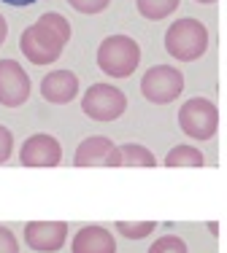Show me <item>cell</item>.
Masks as SVG:
<instances>
[{"label": "cell", "mask_w": 227, "mask_h": 253, "mask_svg": "<svg viewBox=\"0 0 227 253\" xmlns=\"http://www.w3.org/2000/svg\"><path fill=\"white\" fill-rule=\"evenodd\" d=\"M11 151H14V135H11L8 126L0 124V165L11 159Z\"/></svg>", "instance_id": "obj_19"}, {"label": "cell", "mask_w": 227, "mask_h": 253, "mask_svg": "<svg viewBox=\"0 0 227 253\" xmlns=\"http://www.w3.org/2000/svg\"><path fill=\"white\" fill-rule=\"evenodd\" d=\"M81 111L92 122H116L127 111V94L111 84H92L81 97Z\"/></svg>", "instance_id": "obj_5"}, {"label": "cell", "mask_w": 227, "mask_h": 253, "mask_svg": "<svg viewBox=\"0 0 227 253\" xmlns=\"http://www.w3.org/2000/svg\"><path fill=\"white\" fill-rule=\"evenodd\" d=\"M19 162L25 167H57L62 162V146L55 135H30L19 148Z\"/></svg>", "instance_id": "obj_9"}, {"label": "cell", "mask_w": 227, "mask_h": 253, "mask_svg": "<svg viewBox=\"0 0 227 253\" xmlns=\"http://www.w3.org/2000/svg\"><path fill=\"white\" fill-rule=\"evenodd\" d=\"M143 97L154 105H170L184 92V76L173 65H154L141 78Z\"/></svg>", "instance_id": "obj_6"}, {"label": "cell", "mask_w": 227, "mask_h": 253, "mask_svg": "<svg viewBox=\"0 0 227 253\" xmlns=\"http://www.w3.org/2000/svg\"><path fill=\"white\" fill-rule=\"evenodd\" d=\"M70 35H73L70 22L57 11H46L38 22L22 30L19 49L33 65H55L62 57V49L70 41Z\"/></svg>", "instance_id": "obj_1"}, {"label": "cell", "mask_w": 227, "mask_h": 253, "mask_svg": "<svg viewBox=\"0 0 227 253\" xmlns=\"http://www.w3.org/2000/svg\"><path fill=\"white\" fill-rule=\"evenodd\" d=\"M5 38H8V22H5L3 14H0V46L5 43Z\"/></svg>", "instance_id": "obj_21"}, {"label": "cell", "mask_w": 227, "mask_h": 253, "mask_svg": "<svg viewBox=\"0 0 227 253\" xmlns=\"http://www.w3.org/2000/svg\"><path fill=\"white\" fill-rule=\"evenodd\" d=\"M0 253H19V243H16L14 232L3 224H0Z\"/></svg>", "instance_id": "obj_20"}, {"label": "cell", "mask_w": 227, "mask_h": 253, "mask_svg": "<svg viewBox=\"0 0 227 253\" xmlns=\"http://www.w3.org/2000/svg\"><path fill=\"white\" fill-rule=\"evenodd\" d=\"M208 49V30L203 22L184 16L165 30V51L176 62H195Z\"/></svg>", "instance_id": "obj_2"}, {"label": "cell", "mask_w": 227, "mask_h": 253, "mask_svg": "<svg viewBox=\"0 0 227 253\" xmlns=\"http://www.w3.org/2000/svg\"><path fill=\"white\" fill-rule=\"evenodd\" d=\"M98 68L111 78H130L141 65V46L130 35H109L98 46Z\"/></svg>", "instance_id": "obj_3"}, {"label": "cell", "mask_w": 227, "mask_h": 253, "mask_svg": "<svg viewBox=\"0 0 227 253\" xmlns=\"http://www.w3.org/2000/svg\"><path fill=\"white\" fill-rule=\"evenodd\" d=\"M178 126L192 140H211L219 129V108L208 97H192L178 108Z\"/></svg>", "instance_id": "obj_4"}, {"label": "cell", "mask_w": 227, "mask_h": 253, "mask_svg": "<svg viewBox=\"0 0 227 253\" xmlns=\"http://www.w3.org/2000/svg\"><path fill=\"white\" fill-rule=\"evenodd\" d=\"M119 159H122L124 167H154L157 165L154 154L146 146H141V143H124V146H119Z\"/></svg>", "instance_id": "obj_14"}, {"label": "cell", "mask_w": 227, "mask_h": 253, "mask_svg": "<svg viewBox=\"0 0 227 253\" xmlns=\"http://www.w3.org/2000/svg\"><path fill=\"white\" fill-rule=\"evenodd\" d=\"M146 253H189L187 243L176 234H165V237H157L152 245H149Z\"/></svg>", "instance_id": "obj_17"}, {"label": "cell", "mask_w": 227, "mask_h": 253, "mask_svg": "<svg viewBox=\"0 0 227 253\" xmlns=\"http://www.w3.org/2000/svg\"><path fill=\"white\" fill-rule=\"evenodd\" d=\"M195 3H217V0H195Z\"/></svg>", "instance_id": "obj_24"}, {"label": "cell", "mask_w": 227, "mask_h": 253, "mask_svg": "<svg viewBox=\"0 0 227 253\" xmlns=\"http://www.w3.org/2000/svg\"><path fill=\"white\" fill-rule=\"evenodd\" d=\"M68 240V224L65 221H30L25 226L27 248L38 253H55Z\"/></svg>", "instance_id": "obj_10"}, {"label": "cell", "mask_w": 227, "mask_h": 253, "mask_svg": "<svg viewBox=\"0 0 227 253\" xmlns=\"http://www.w3.org/2000/svg\"><path fill=\"white\" fill-rule=\"evenodd\" d=\"M208 229H211V234H217V237H219V232H222V226H219L217 221H211V224H208Z\"/></svg>", "instance_id": "obj_23"}, {"label": "cell", "mask_w": 227, "mask_h": 253, "mask_svg": "<svg viewBox=\"0 0 227 253\" xmlns=\"http://www.w3.org/2000/svg\"><path fill=\"white\" fill-rule=\"evenodd\" d=\"M68 5L79 14H100L111 5V0H68Z\"/></svg>", "instance_id": "obj_18"}, {"label": "cell", "mask_w": 227, "mask_h": 253, "mask_svg": "<svg viewBox=\"0 0 227 253\" xmlns=\"http://www.w3.org/2000/svg\"><path fill=\"white\" fill-rule=\"evenodd\" d=\"M41 97L52 105H68L79 97V76L73 70H52L41 81Z\"/></svg>", "instance_id": "obj_11"}, {"label": "cell", "mask_w": 227, "mask_h": 253, "mask_svg": "<svg viewBox=\"0 0 227 253\" xmlns=\"http://www.w3.org/2000/svg\"><path fill=\"white\" fill-rule=\"evenodd\" d=\"M73 253H116V240L106 226H81L70 245Z\"/></svg>", "instance_id": "obj_12"}, {"label": "cell", "mask_w": 227, "mask_h": 253, "mask_svg": "<svg viewBox=\"0 0 227 253\" xmlns=\"http://www.w3.org/2000/svg\"><path fill=\"white\" fill-rule=\"evenodd\" d=\"M154 221H116V232L127 240H143L154 232Z\"/></svg>", "instance_id": "obj_16"}, {"label": "cell", "mask_w": 227, "mask_h": 253, "mask_svg": "<svg viewBox=\"0 0 227 253\" xmlns=\"http://www.w3.org/2000/svg\"><path fill=\"white\" fill-rule=\"evenodd\" d=\"M30 97V76L16 59H0V105L19 108Z\"/></svg>", "instance_id": "obj_7"}, {"label": "cell", "mask_w": 227, "mask_h": 253, "mask_svg": "<svg viewBox=\"0 0 227 253\" xmlns=\"http://www.w3.org/2000/svg\"><path fill=\"white\" fill-rule=\"evenodd\" d=\"M3 3L16 5V8H25V5H33V3H38V0H3Z\"/></svg>", "instance_id": "obj_22"}, {"label": "cell", "mask_w": 227, "mask_h": 253, "mask_svg": "<svg viewBox=\"0 0 227 253\" xmlns=\"http://www.w3.org/2000/svg\"><path fill=\"white\" fill-rule=\"evenodd\" d=\"M76 167H122L119 159V146L106 135H92L84 137L76 148L73 156Z\"/></svg>", "instance_id": "obj_8"}, {"label": "cell", "mask_w": 227, "mask_h": 253, "mask_svg": "<svg viewBox=\"0 0 227 253\" xmlns=\"http://www.w3.org/2000/svg\"><path fill=\"white\" fill-rule=\"evenodd\" d=\"M181 5V0H135V8L143 19L149 22H163L168 16L176 14V8Z\"/></svg>", "instance_id": "obj_13"}, {"label": "cell", "mask_w": 227, "mask_h": 253, "mask_svg": "<svg viewBox=\"0 0 227 253\" xmlns=\"http://www.w3.org/2000/svg\"><path fill=\"white\" fill-rule=\"evenodd\" d=\"M203 162H206V156L203 151H198L195 146H173L168 156H165V165L168 167H203Z\"/></svg>", "instance_id": "obj_15"}]
</instances>
